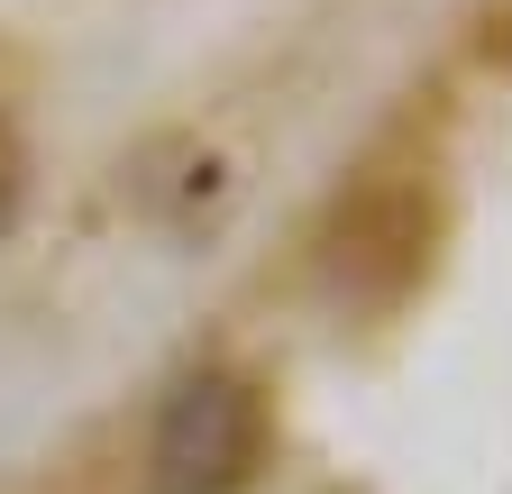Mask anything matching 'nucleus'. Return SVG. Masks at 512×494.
<instances>
[{
    "label": "nucleus",
    "mask_w": 512,
    "mask_h": 494,
    "mask_svg": "<svg viewBox=\"0 0 512 494\" xmlns=\"http://www.w3.org/2000/svg\"><path fill=\"white\" fill-rule=\"evenodd\" d=\"M266 458V403L247 376H192L156 421V494H238Z\"/></svg>",
    "instance_id": "nucleus-1"
},
{
    "label": "nucleus",
    "mask_w": 512,
    "mask_h": 494,
    "mask_svg": "<svg viewBox=\"0 0 512 494\" xmlns=\"http://www.w3.org/2000/svg\"><path fill=\"white\" fill-rule=\"evenodd\" d=\"M19 193H28V156H19V138H10V119H0V229L19 220Z\"/></svg>",
    "instance_id": "nucleus-2"
}]
</instances>
